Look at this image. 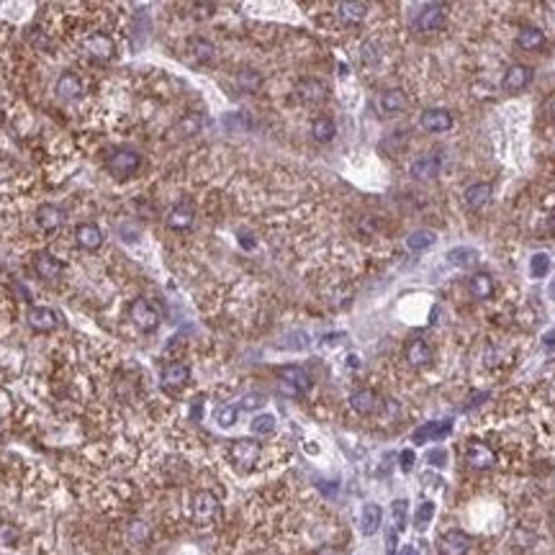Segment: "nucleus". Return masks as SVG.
I'll return each instance as SVG.
<instances>
[{
	"instance_id": "nucleus-14",
	"label": "nucleus",
	"mask_w": 555,
	"mask_h": 555,
	"mask_svg": "<svg viewBox=\"0 0 555 555\" xmlns=\"http://www.w3.org/2000/svg\"><path fill=\"white\" fill-rule=\"evenodd\" d=\"M64 221H67V214L59 206H52V203H44L36 211V224L44 232H57V229L64 227Z\"/></svg>"
},
{
	"instance_id": "nucleus-11",
	"label": "nucleus",
	"mask_w": 555,
	"mask_h": 555,
	"mask_svg": "<svg viewBox=\"0 0 555 555\" xmlns=\"http://www.w3.org/2000/svg\"><path fill=\"white\" fill-rule=\"evenodd\" d=\"M191 381V368L185 363H180V360H175V363H167L162 370V388H167V391H180L185 383Z\"/></svg>"
},
{
	"instance_id": "nucleus-35",
	"label": "nucleus",
	"mask_w": 555,
	"mask_h": 555,
	"mask_svg": "<svg viewBox=\"0 0 555 555\" xmlns=\"http://www.w3.org/2000/svg\"><path fill=\"white\" fill-rule=\"evenodd\" d=\"M203 126V119L198 114H188L178 121V134L180 136H196Z\"/></svg>"
},
{
	"instance_id": "nucleus-26",
	"label": "nucleus",
	"mask_w": 555,
	"mask_h": 555,
	"mask_svg": "<svg viewBox=\"0 0 555 555\" xmlns=\"http://www.w3.org/2000/svg\"><path fill=\"white\" fill-rule=\"evenodd\" d=\"M437 172H440V160L434 155L419 157V160H414V165H412V175L417 180H432Z\"/></svg>"
},
{
	"instance_id": "nucleus-25",
	"label": "nucleus",
	"mask_w": 555,
	"mask_h": 555,
	"mask_svg": "<svg viewBox=\"0 0 555 555\" xmlns=\"http://www.w3.org/2000/svg\"><path fill=\"white\" fill-rule=\"evenodd\" d=\"M188 54H191L196 62H214L216 57V47L203 36H193L188 42Z\"/></svg>"
},
{
	"instance_id": "nucleus-42",
	"label": "nucleus",
	"mask_w": 555,
	"mask_h": 555,
	"mask_svg": "<svg viewBox=\"0 0 555 555\" xmlns=\"http://www.w3.org/2000/svg\"><path fill=\"white\" fill-rule=\"evenodd\" d=\"M378 54H381V49H378L373 42L363 44V62L365 64H376L378 62Z\"/></svg>"
},
{
	"instance_id": "nucleus-31",
	"label": "nucleus",
	"mask_w": 555,
	"mask_h": 555,
	"mask_svg": "<svg viewBox=\"0 0 555 555\" xmlns=\"http://www.w3.org/2000/svg\"><path fill=\"white\" fill-rule=\"evenodd\" d=\"M517 44H520L522 49L535 52L545 44V34H542L540 29H535V26H525V29H520V34H517Z\"/></svg>"
},
{
	"instance_id": "nucleus-22",
	"label": "nucleus",
	"mask_w": 555,
	"mask_h": 555,
	"mask_svg": "<svg viewBox=\"0 0 555 555\" xmlns=\"http://www.w3.org/2000/svg\"><path fill=\"white\" fill-rule=\"evenodd\" d=\"M193 219H196V211H193L191 203H178L167 214V227L175 229V232H185V229L193 227Z\"/></svg>"
},
{
	"instance_id": "nucleus-28",
	"label": "nucleus",
	"mask_w": 555,
	"mask_h": 555,
	"mask_svg": "<svg viewBox=\"0 0 555 555\" xmlns=\"http://www.w3.org/2000/svg\"><path fill=\"white\" fill-rule=\"evenodd\" d=\"M350 406L355 409L357 414H373L378 409V396L368 388H360L350 396Z\"/></svg>"
},
{
	"instance_id": "nucleus-46",
	"label": "nucleus",
	"mask_w": 555,
	"mask_h": 555,
	"mask_svg": "<svg viewBox=\"0 0 555 555\" xmlns=\"http://www.w3.org/2000/svg\"><path fill=\"white\" fill-rule=\"evenodd\" d=\"M396 537H399V530H388V535H386V548H388V555H393V550H396Z\"/></svg>"
},
{
	"instance_id": "nucleus-13",
	"label": "nucleus",
	"mask_w": 555,
	"mask_h": 555,
	"mask_svg": "<svg viewBox=\"0 0 555 555\" xmlns=\"http://www.w3.org/2000/svg\"><path fill=\"white\" fill-rule=\"evenodd\" d=\"M450 432H453V419L427 422V424H422V427L412 434V440H414V445H422V442H427V440H442V437H448Z\"/></svg>"
},
{
	"instance_id": "nucleus-4",
	"label": "nucleus",
	"mask_w": 555,
	"mask_h": 555,
	"mask_svg": "<svg viewBox=\"0 0 555 555\" xmlns=\"http://www.w3.org/2000/svg\"><path fill=\"white\" fill-rule=\"evenodd\" d=\"M139 165H142V157L136 155L134 150H119L108 157V172H111L114 178H129V175H134V172L139 170Z\"/></svg>"
},
{
	"instance_id": "nucleus-41",
	"label": "nucleus",
	"mask_w": 555,
	"mask_h": 555,
	"mask_svg": "<svg viewBox=\"0 0 555 555\" xmlns=\"http://www.w3.org/2000/svg\"><path fill=\"white\" fill-rule=\"evenodd\" d=\"M393 520H396V530H401V527L406 525V509H409V504H406L404 499H399V501H393Z\"/></svg>"
},
{
	"instance_id": "nucleus-44",
	"label": "nucleus",
	"mask_w": 555,
	"mask_h": 555,
	"mask_svg": "<svg viewBox=\"0 0 555 555\" xmlns=\"http://www.w3.org/2000/svg\"><path fill=\"white\" fill-rule=\"evenodd\" d=\"M131 540L134 542L147 540V527H144L142 522H134V525H131Z\"/></svg>"
},
{
	"instance_id": "nucleus-16",
	"label": "nucleus",
	"mask_w": 555,
	"mask_h": 555,
	"mask_svg": "<svg viewBox=\"0 0 555 555\" xmlns=\"http://www.w3.org/2000/svg\"><path fill=\"white\" fill-rule=\"evenodd\" d=\"M29 321V327L36 329V332H54L59 327V319L57 314L52 311V309H44V306H34L26 316Z\"/></svg>"
},
{
	"instance_id": "nucleus-5",
	"label": "nucleus",
	"mask_w": 555,
	"mask_h": 555,
	"mask_svg": "<svg viewBox=\"0 0 555 555\" xmlns=\"http://www.w3.org/2000/svg\"><path fill=\"white\" fill-rule=\"evenodd\" d=\"M129 316L142 332H155L157 324H160V311L147 299H136L131 304V309H129Z\"/></svg>"
},
{
	"instance_id": "nucleus-34",
	"label": "nucleus",
	"mask_w": 555,
	"mask_h": 555,
	"mask_svg": "<svg viewBox=\"0 0 555 555\" xmlns=\"http://www.w3.org/2000/svg\"><path fill=\"white\" fill-rule=\"evenodd\" d=\"M434 244V234L427 232V229H419V232H414V234L406 237V247L412 249V252H424Z\"/></svg>"
},
{
	"instance_id": "nucleus-29",
	"label": "nucleus",
	"mask_w": 555,
	"mask_h": 555,
	"mask_svg": "<svg viewBox=\"0 0 555 555\" xmlns=\"http://www.w3.org/2000/svg\"><path fill=\"white\" fill-rule=\"evenodd\" d=\"M337 134V126L329 116H316L311 121V136L316 142H332Z\"/></svg>"
},
{
	"instance_id": "nucleus-12",
	"label": "nucleus",
	"mask_w": 555,
	"mask_h": 555,
	"mask_svg": "<svg viewBox=\"0 0 555 555\" xmlns=\"http://www.w3.org/2000/svg\"><path fill=\"white\" fill-rule=\"evenodd\" d=\"M406 106H409V98H406V92L399 90V88H388V90H383L378 95V111L386 116L401 114V111H406Z\"/></svg>"
},
{
	"instance_id": "nucleus-7",
	"label": "nucleus",
	"mask_w": 555,
	"mask_h": 555,
	"mask_svg": "<svg viewBox=\"0 0 555 555\" xmlns=\"http://www.w3.org/2000/svg\"><path fill=\"white\" fill-rule=\"evenodd\" d=\"M337 18L345 26H360L368 18V3L365 0H340L337 3Z\"/></svg>"
},
{
	"instance_id": "nucleus-17",
	"label": "nucleus",
	"mask_w": 555,
	"mask_h": 555,
	"mask_svg": "<svg viewBox=\"0 0 555 555\" xmlns=\"http://www.w3.org/2000/svg\"><path fill=\"white\" fill-rule=\"evenodd\" d=\"M296 95L306 103H319L327 98V85L319 78H304L296 83Z\"/></svg>"
},
{
	"instance_id": "nucleus-3",
	"label": "nucleus",
	"mask_w": 555,
	"mask_h": 555,
	"mask_svg": "<svg viewBox=\"0 0 555 555\" xmlns=\"http://www.w3.org/2000/svg\"><path fill=\"white\" fill-rule=\"evenodd\" d=\"M280 388L288 396H299L311 388V376L301 365H285V368H280Z\"/></svg>"
},
{
	"instance_id": "nucleus-23",
	"label": "nucleus",
	"mask_w": 555,
	"mask_h": 555,
	"mask_svg": "<svg viewBox=\"0 0 555 555\" xmlns=\"http://www.w3.org/2000/svg\"><path fill=\"white\" fill-rule=\"evenodd\" d=\"M406 360L414 368H424V365L432 363V347L424 340H412L406 345Z\"/></svg>"
},
{
	"instance_id": "nucleus-32",
	"label": "nucleus",
	"mask_w": 555,
	"mask_h": 555,
	"mask_svg": "<svg viewBox=\"0 0 555 555\" xmlns=\"http://www.w3.org/2000/svg\"><path fill=\"white\" fill-rule=\"evenodd\" d=\"M470 293H473L476 299H481V301L491 299V293H494L491 275H486V273H478V275H473V280H470Z\"/></svg>"
},
{
	"instance_id": "nucleus-38",
	"label": "nucleus",
	"mask_w": 555,
	"mask_h": 555,
	"mask_svg": "<svg viewBox=\"0 0 555 555\" xmlns=\"http://www.w3.org/2000/svg\"><path fill=\"white\" fill-rule=\"evenodd\" d=\"M249 429H252V434H270L275 429V417L273 414H257Z\"/></svg>"
},
{
	"instance_id": "nucleus-15",
	"label": "nucleus",
	"mask_w": 555,
	"mask_h": 555,
	"mask_svg": "<svg viewBox=\"0 0 555 555\" xmlns=\"http://www.w3.org/2000/svg\"><path fill=\"white\" fill-rule=\"evenodd\" d=\"M465 460H468L470 468L489 470L496 458H494V450L489 448V445H484V442H470L468 450H465Z\"/></svg>"
},
{
	"instance_id": "nucleus-47",
	"label": "nucleus",
	"mask_w": 555,
	"mask_h": 555,
	"mask_svg": "<svg viewBox=\"0 0 555 555\" xmlns=\"http://www.w3.org/2000/svg\"><path fill=\"white\" fill-rule=\"evenodd\" d=\"M399 555H419V550L414 548V545H406V548H401Z\"/></svg>"
},
{
	"instance_id": "nucleus-1",
	"label": "nucleus",
	"mask_w": 555,
	"mask_h": 555,
	"mask_svg": "<svg viewBox=\"0 0 555 555\" xmlns=\"http://www.w3.org/2000/svg\"><path fill=\"white\" fill-rule=\"evenodd\" d=\"M80 49L85 52L88 57L100 59V62H111L116 57L114 36H108L106 31H85L80 39Z\"/></svg>"
},
{
	"instance_id": "nucleus-30",
	"label": "nucleus",
	"mask_w": 555,
	"mask_h": 555,
	"mask_svg": "<svg viewBox=\"0 0 555 555\" xmlns=\"http://www.w3.org/2000/svg\"><path fill=\"white\" fill-rule=\"evenodd\" d=\"M381 522H383V509H381L378 504H365L363 506V522H360L363 535H376L378 527H381Z\"/></svg>"
},
{
	"instance_id": "nucleus-45",
	"label": "nucleus",
	"mask_w": 555,
	"mask_h": 555,
	"mask_svg": "<svg viewBox=\"0 0 555 555\" xmlns=\"http://www.w3.org/2000/svg\"><path fill=\"white\" fill-rule=\"evenodd\" d=\"M414 460H417L414 450H404V453H401V470H404V473H409V470L414 468Z\"/></svg>"
},
{
	"instance_id": "nucleus-18",
	"label": "nucleus",
	"mask_w": 555,
	"mask_h": 555,
	"mask_svg": "<svg viewBox=\"0 0 555 555\" xmlns=\"http://www.w3.org/2000/svg\"><path fill=\"white\" fill-rule=\"evenodd\" d=\"M75 242L83 249H88V252H95L103 244V232H100L98 224H80L75 229Z\"/></svg>"
},
{
	"instance_id": "nucleus-39",
	"label": "nucleus",
	"mask_w": 555,
	"mask_h": 555,
	"mask_svg": "<svg viewBox=\"0 0 555 555\" xmlns=\"http://www.w3.org/2000/svg\"><path fill=\"white\" fill-rule=\"evenodd\" d=\"M263 406H265L263 393H247V396H242V401L237 404V409H239V412H257V409H263Z\"/></svg>"
},
{
	"instance_id": "nucleus-43",
	"label": "nucleus",
	"mask_w": 555,
	"mask_h": 555,
	"mask_svg": "<svg viewBox=\"0 0 555 555\" xmlns=\"http://www.w3.org/2000/svg\"><path fill=\"white\" fill-rule=\"evenodd\" d=\"M427 462H429V465H437V468H442V465L448 462V453H445V450H432V453L427 455Z\"/></svg>"
},
{
	"instance_id": "nucleus-37",
	"label": "nucleus",
	"mask_w": 555,
	"mask_h": 555,
	"mask_svg": "<svg viewBox=\"0 0 555 555\" xmlns=\"http://www.w3.org/2000/svg\"><path fill=\"white\" fill-rule=\"evenodd\" d=\"M550 273V257L545 252H537L530 260V275L532 278H545Z\"/></svg>"
},
{
	"instance_id": "nucleus-10",
	"label": "nucleus",
	"mask_w": 555,
	"mask_h": 555,
	"mask_svg": "<svg viewBox=\"0 0 555 555\" xmlns=\"http://www.w3.org/2000/svg\"><path fill=\"white\" fill-rule=\"evenodd\" d=\"M470 550V537L462 530H450L440 537L437 553L440 555H468Z\"/></svg>"
},
{
	"instance_id": "nucleus-24",
	"label": "nucleus",
	"mask_w": 555,
	"mask_h": 555,
	"mask_svg": "<svg viewBox=\"0 0 555 555\" xmlns=\"http://www.w3.org/2000/svg\"><path fill=\"white\" fill-rule=\"evenodd\" d=\"M465 206L468 208H484L491 201V185L489 183H473L465 188Z\"/></svg>"
},
{
	"instance_id": "nucleus-19",
	"label": "nucleus",
	"mask_w": 555,
	"mask_h": 555,
	"mask_svg": "<svg viewBox=\"0 0 555 555\" xmlns=\"http://www.w3.org/2000/svg\"><path fill=\"white\" fill-rule=\"evenodd\" d=\"M34 268H36V273H39V278H44V280H57L64 270V263L57 260L54 255H49V252H39Z\"/></svg>"
},
{
	"instance_id": "nucleus-40",
	"label": "nucleus",
	"mask_w": 555,
	"mask_h": 555,
	"mask_svg": "<svg viewBox=\"0 0 555 555\" xmlns=\"http://www.w3.org/2000/svg\"><path fill=\"white\" fill-rule=\"evenodd\" d=\"M432 517H434V501H422L417 514H414V522H417V527H427Z\"/></svg>"
},
{
	"instance_id": "nucleus-8",
	"label": "nucleus",
	"mask_w": 555,
	"mask_h": 555,
	"mask_svg": "<svg viewBox=\"0 0 555 555\" xmlns=\"http://www.w3.org/2000/svg\"><path fill=\"white\" fill-rule=\"evenodd\" d=\"M219 499L211 491H198L193 496V517L198 522H214L219 517Z\"/></svg>"
},
{
	"instance_id": "nucleus-20",
	"label": "nucleus",
	"mask_w": 555,
	"mask_h": 555,
	"mask_svg": "<svg viewBox=\"0 0 555 555\" xmlns=\"http://www.w3.org/2000/svg\"><path fill=\"white\" fill-rule=\"evenodd\" d=\"M54 92L62 100H78L83 95V80L75 72H64L62 78L57 80V85H54Z\"/></svg>"
},
{
	"instance_id": "nucleus-48",
	"label": "nucleus",
	"mask_w": 555,
	"mask_h": 555,
	"mask_svg": "<svg viewBox=\"0 0 555 555\" xmlns=\"http://www.w3.org/2000/svg\"><path fill=\"white\" fill-rule=\"evenodd\" d=\"M550 116H553V119H555V100H553V103H550Z\"/></svg>"
},
{
	"instance_id": "nucleus-2",
	"label": "nucleus",
	"mask_w": 555,
	"mask_h": 555,
	"mask_svg": "<svg viewBox=\"0 0 555 555\" xmlns=\"http://www.w3.org/2000/svg\"><path fill=\"white\" fill-rule=\"evenodd\" d=\"M260 453H263L260 442L249 440V437L234 440L232 445H229V458H232V462H234L237 468H242V470L255 468V462L260 460Z\"/></svg>"
},
{
	"instance_id": "nucleus-36",
	"label": "nucleus",
	"mask_w": 555,
	"mask_h": 555,
	"mask_svg": "<svg viewBox=\"0 0 555 555\" xmlns=\"http://www.w3.org/2000/svg\"><path fill=\"white\" fill-rule=\"evenodd\" d=\"M237 406H232V404H224V406H219L216 409V424H219L221 429H229V427H234L237 424Z\"/></svg>"
},
{
	"instance_id": "nucleus-9",
	"label": "nucleus",
	"mask_w": 555,
	"mask_h": 555,
	"mask_svg": "<svg viewBox=\"0 0 555 555\" xmlns=\"http://www.w3.org/2000/svg\"><path fill=\"white\" fill-rule=\"evenodd\" d=\"M422 129L429 131V134H442V131H450L453 129V114L445 111V108H427L419 119Z\"/></svg>"
},
{
	"instance_id": "nucleus-21",
	"label": "nucleus",
	"mask_w": 555,
	"mask_h": 555,
	"mask_svg": "<svg viewBox=\"0 0 555 555\" xmlns=\"http://www.w3.org/2000/svg\"><path fill=\"white\" fill-rule=\"evenodd\" d=\"M530 80H532V70L525 67V64H514L509 67L504 75V90L506 92H520L530 85Z\"/></svg>"
},
{
	"instance_id": "nucleus-27",
	"label": "nucleus",
	"mask_w": 555,
	"mask_h": 555,
	"mask_svg": "<svg viewBox=\"0 0 555 555\" xmlns=\"http://www.w3.org/2000/svg\"><path fill=\"white\" fill-rule=\"evenodd\" d=\"M234 85H237V90H242V92H257L263 88V75L257 70L244 67V70H239L234 75Z\"/></svg>"
},
{
	"instance_id": "nucleus-6",
	"label": "nucleus",
	"mask_w": 555,
	"mask_h": 555,
	"mask_svg": "<svg viewBox=\"0 0 555 555\" xmlns=\"http://www.w3.org/2000/svg\"><path fill=\"white\" fill-rule=\"evenodd\" d=\"M445 21H448V8L442 6V3H432V6H427L419 13L417 29H419L422 34H434V31H440L442 26H445Z\"/></svg>"
},
{
	"instance_id": "nucleus-33",
	"label": "nucleus",
	"mask_w": 555,
	"mask_h": 555,
	"mask_svg": "<svg viewBox=\"0 0 555 555\" xmlns=\"http://www.w3.org/2000/svg\"><path fill=\"white\" fill-rule=\"evenodd\" d=\"M448 263L458 265V268H468V265L478 263V252L473 247H455L448 252Z\"/></svg>"
}]
</instances>
